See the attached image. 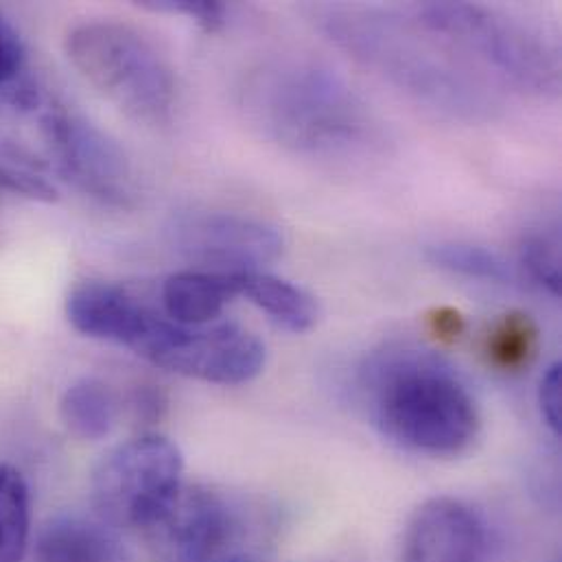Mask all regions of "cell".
<instances>
[{"mask_svg": "<svg viewBox=\"0 0 562 562\" xmlns=\"http://www.w3.org/2000/svg\"><path fill=\"white\" fill-rule=\"evenodd\" d=\"M361 392L370 418L394 445L429 456L464 453L480 434V407L438 352L416 346H392L368 359Z\"/></svg>", "mask_w": 562, "mask_h": 562, "instance_id": "obj_1", "label": "cell"}, {"mask_svg": "<svg viewBox=\"0 0 562 562\" xmlns=\"http://www.w3.org/2000/svg\"><path fill=\"white\" fill-rule=\"evenodd\" d=\"M244 110L266 138L304 156L357 154L379 134L352 86L306 59H281L252 72L244 86Z\"/></svg>", "mask_w": 562, "mask_h": 562, "instance_id": "obj_2", "label": "cell"}, {"mask_svg": "<svg viewBox=\"0 0 562 562\" xmlns=\"http://www.w3.org/2000/svg\"><path fill=\"white\" fill-rule=\"evenodd\" d=\"M324 29L337 46L427 110L462 121H480L495 110L477 79L398 20L341 9L326 15Z\"/></svg>", "mask_w": 562, "mask_h": 562, "instance_id": "obj_3", "label": "cell"}, {"mask_svg": "<svg viewBox=\"0 0 562 562\" xmlns=\"http://www.w3.org/2000/svg\"><path fill=\"white\" fill-rule=\"evenodd\" d=\"M70 64L114 108L140 125H165L176 105V75L160 48L138 29L92 20L66 37Z\"/></svg>", "mask_w": 562, "mask_h": 562, "instance_id": "obj_4", "label": "cell"}, {"mask_svg": "<svg viewBox=\"0 0 562 562\" xmlns=\"http://www.w3.org/2000/svg\"><path fill=\"white\" fill-rule=\"evenodd\" d=\"M414 11L418 24L475 55L515 88L535 94L559 92V53L532 26L469 2H427Z\"/></svg>", "mask_w": 562, "mask_h": 562, "instance_id": "obj_5", "label": "cell"}, {"mask_svg": "<svg viewBox=\"0 0 562 562\" xmlns=\"http://www.w3.org/2000/svg\"><path fill=\"white\" fill-rule=\"evenodd\" d=\"M184 460L165 436L114 447L92 473V497L108 524L154 530L182 493Z\"/></svg>", "mask_w": 562, "mask_h": 562, "instance_id": "obj_6", "label": "cell"}, {"mask_svg": "<svg viewBox=\"0 0 562 562\" xmlns=\"http://www.w3.org/2000/svg\"><path fill=\"white\" fill-rule=\"evenodd\" d=\"M138 355L176 374L217 385L250 383L268 359L266 344L235 322L187 326L167 315L158 319Z\"/></svg>", "mask_w": 562, "mask_h": 562, "instance_id": "obj_7", "label": "cell"}, {"mask_svg": "<svg viewBox=\"0 0 562 562\" xmlns=\"http://www.w3.org/2000/svg\"><path fill=\"white\" fill-rule=\"evenodd\" d=\"M48 171H57L103 204L132 206L134 176L123 147L83 116L46 103L42 116Z\"/></svg>", "mask_w": 562, "mask_h": 562, "instance_id": "obj_8", "label": "cell"}, {"mask_svg": "<svg viewBox=\"0 0 562 562\" xmlns=\"http://www.w3.org/2000/svg\"><path fill=\"white\" fill-rule=\"evenodd\" d=\"M178 255L204 272H259L282 255V233L270 222L226 211H191L169 226Z\"/></svg>", "mask_w": 562, "mask_h": 562, "instance_id": "obj_9", "label": "cell"}, {"mask_svg": "<svg viewBox=\"0 0 562 562\" xmlns=\"http://www.w3.org/2000/svg\"><path fill=\"white\" fill-rule=\"evenodd\" d=\"M488 546L477 510L453 497H436L409 519L401 562H486Z\"/></svg>", "mask_w": 562, "mask_h": 562, "instance_id": "obj_10", "label": "cell"}, {"mask_svg": "<svg viewBox=\"0 0 562 562\" xmlns=\"http://www.w3.org/2000/svg\"><path fill=\"white\" fill-rule=\"evenodd\" d=\"M235 530V513L217 493L182 488L151 532L167 562H213L228 548Z\"/></svg>", "mask_w": 562, "mask_h": 562, "instance_id": "obj_11", "label": "cell"}, {"mask_svg": "<svg viewBox=\"0 0 562 562\" xmlns=\"http://www.w3.org/2000/svg\"><path fill=\"white\" fill-rule=\"evenodd\" d=\"M66 315L75 330L114 341L138 352L160 313L140 297L112 282H81L66 300Z\"/></svg>", "mask_w": 562, "mask_h": 562, "instance_id": "obj_12", "label": "cell"}, {"mask_svg": "<svg viewBox=\"0 0 562 562\" xmlns=\"http://www.w3.org/2000/svg\"><path fill=\"white\" fill-rule=\"evenodd\" d=\"M35 561L119 562L121 543L103 521L81 515H59L40 530Z\"/></svg>", "mask_w": 562, "mask_h": 562, "instance_id": "obj_13", "label": "cell"}, {"mask_svg": "<svg viewBox=\"0 0 562 562\" xmlns=\"http://www.w3.org/2000/svg\"><path fill=\"white\" fill-rule=\"evenodd\" d=\"M235 274L184 270L162 284L165 315L178 324L204 326L215 322L224 306L237 297Z\"/></svg>", "mask_w": 562, "mask_h": 562, "instance_id": "obj_14", "label": "cell"}, {"mask_svg": "<svg viewBox=\"0 0 562 562\" xmlns=\"http://www.w3.org/2000/svg\"><path fill=\"white\" fill-rule=\"evenodd\" d=\"M235 281L239 295H246L289 333H306L319 317L315 297L306 289L284 281L281 277L259 270L239 272L235 274Z\"/></svg>", "mask_w": 562, "mask_h": 562, "instance_id": "obj_15", "label": "cell"}, {"mask_svg": "<svg viewBox=\"0 0 562 562\" xmlns=\"http://www.w3.org/2000/svg\"><path fill=\"white\" fill-rule=\"evenodd\" d=\"M61 420L81 440H103L119 420V396L99 379H79L61 396Z\"/></svg>", "mask_w": 562, "mask_h": 562, "instance_id": "obj_16", "label": "cell"}, {"mask_svg": "<svg viewBox=\"0 0 562 562\" xmlns=\"http://www.w3.org/2000/svg\"><path fill=\"white\" fill-rule=\"evenodd\" d=\"M29 486L18 469L0 464V562H20L29 541Z\"/></svg>", "mask_w": 562, "mask_h": 562, "instance_id": "obj_17", "label": "cell"}, {"mask_svg": "<svg viewBox=\"0 0 562 562\" xmlns=\"http://www.w3.org/2000/svg\"><path fill=\"white\" fill-rule=\"evenodd\" d=\"M427 261L445 272L475 281L510 282L513 266L491 248L473 244H436L427 248Z\"/></svg>", "mask_w": 562, "mask_h": 562, "instance_id": "obj_18", "label": "cell"}, {"mask_svg": "<svg viewBox=\"0 0 562 562\" xmlns=\"http://www.w3.org/2000/svg\"><path fill=\"white\" fill-rule=\"evenodd\" d=\"M537 339L539 330L528 315H504L488 335V357L502 370H519L532 361Z\"/></svg>", "mask_w": 562, "mask_h": 562, "instance_id": "obj_19", "label": "cell"}, {"mask_svg": "<svg viewBox=\"0 0 562 562\" xmlns=\"http://www.w3.org/2000/svg\"><path fill=\"white\" fill-rule=\"evenodd\" d=\"M519 263L550 295H561V241L557 235L528 233L519 246Z\"/></svg>", "mask_w": 562, "mask_h": 562, "instance_id": "obj_20", "label": "cell"}, {"mask_svg": "<svg viewBox=\"0 0 562 562\" xmlns=\"http://www.w3.org/2000/svg\"><path fill=\"white\" fill-rule=\"evenodd\" d=\"M143 9L160 13H180L195 20L206 31H217L228 20V7L215 0H145Z\"/></svg>", "mask_w": 562, "mask_h": 562, "instance_id": "obj_21", "label": "cell"}, {"mask_svg": "<svg viewBox=\"0 0 562 562\" xmlns=\"http://www.w3.org/2000/svg\"><path fill=\"white\" fill-rule=\"evenodd\" d=\"M0 193L20 195L33 202H57V189L35 171L0 162Z\"/></svg>", "mask_w": 562, "mask_h": 562, "instance_id": "obj_22", "label": "cell"}, {"mask_svg": "<svg viewBox=\"0 0 562 562\" xmlns=\"http://www.w3.org/2000/svg\"><path fill=\"white\" fill-rule=\"evenodd\" d=\"M24 66V44L9 20L0 15V90L20 79Z\"/></svg>", "mask_w": 562, "mask_h": 562, "instance_id": "obj_23", "label": "cell"}, {"mask_svg": "<svg viewBox=\"0 0 562 562\" xmlns=\"http://www.w3.org/2000/svg\"><path fill=\"white\" fill-rule=\"evenodd\" d=\"M539 405L546 418V425L552 429L554 436L562 434V366L557 361L552 363L539 385Z\"/></svg>", "mask_w": 562, "mask_h": 562, "instance_id": "obj_24", "label": "cell"}, {"mask_svg": "<svg viewBox=\"0 0 562 562\" xmlns=\"http://www.w3.org/2000/svg\"><path fill=\"white\" fill-rule=\"evenodd\" d=\"M436 330L445 335H458L460 333V317L453 311H438L434 317Z\"/></svg>", "mask_w": 562, "mask_h": 562, "instance_id": "obj_25", "label": "cell"}, {"mask_svg": "<svg viewBox=\"0 0 562 562\" xmlns=\"http://www.w3.org/2000/svg\"><path fill=\"white\" fill-rule=\"evenodd\" d=\"M233 562H246V561H233Z\"/></svg>", "mask_w": 562, "mask_h": 562, "instance_id": "obj_26", "label": "cell"}]
</instances>
